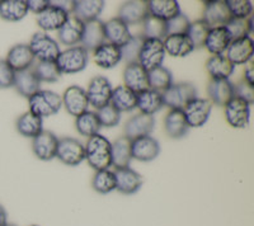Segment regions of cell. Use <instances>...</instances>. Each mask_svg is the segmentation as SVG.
Listing matches in <instances>:
<instances>
[{
	"label": "cell",
	"instance_id": "cell-1",
	"mask_svg": "<svg viewBox=\"0 0 254 226\" xmlns=\"http://www.w3.org/2000/svg\"><path fill=\"white\" fill-rule=\"evenodd\" d=\"M84 148H85V160L95 171L108 169L112 166V155H111L112 142L106 136L97 133L88 137Z\"/></svg>",
	"mask_w": 254,
	"mask_h": 226
},
{
	"label": "cell",
	"instance_id": "cell-2",
	"mask_svg": "<svg viewBox=\"0 0 254 226\" xmlns=\"http://www.w3.org/2000/svg\"><path fill=\"white\" fill-rule=\"evenodd\" d=\"M29 102V112L44 119L45 117L54 116L63 107L60 94L52 92V90H38L37 93L33 94Z\"/></svg>",
	"mask_w": 254,
	"mask_h": 226
},
{
	"label": "cell",
	"instance_id": "cell-3",
	"mask_svg": "<svg viewBox=\"0 0 254 226\" xmlns=\"http://www.w3.org/2000/svg\"><path fill=\"white\" fill-rule=\"evenodd\" d=\"M89 53L83 46H72L61 51L56 58V65L61 74H76L87 67Z\"/></svg>",
	"mask_w": 254,
	"mask_h": 226
},
{
	"label": "cell",
	"instance_id": "cell-4",
	"mask_svg": "<svg viewBox=\"0 0 254 226\" xmlns=\"http://www.w3.org/2000/svg\"><path fill=\"white\" fill-rule=\"evenodd\" d=\"M164 106L171 110L182 111L192 99L197 97V89L192 83L172 84L162 93Z\"/></svg>",
	"mask_w": 254,
	"mask_h": 226
},
{
	"label": "cell",
	"instance_id": "cell-5",
	"mask_svg": "<svg viewBox=\"0 0 254 226\" xmlns=\"http://www.w3.org/2000/svg\"><path fill=\"white\" fill-rule=\"evenodd\" d=\"M56 158L66 166H79L83 160H85V148L78 139L63 137L59 139Z\"/></svg>",
	"mask_w": 254,
	"mask_h": 226
},
{
	"label": "cell",
	"instance_id": "cell-6",
	"mask_svg": "<svg viewBox=\"0 0 254 226\" xmlns=\"http://www.w3.org/2000/svg\"><path fill=\"white\" fill-rule=\"evenodd\" d=\"M165 50L163 46V41L159 40H144L140 49L137 62L144 67L146 71L162 66L165 58Z\"/></svg>",
	"mask_w": 254,
	"mask_h": 226
},
{
	"label": "cell",
	"instance_id": "cell-7",
	"mask_svg": "<svg viewBox=\"0 0 254 226\" xmlns=\"http://www.w3.org/2000/svg\"><path fill=\"white\" fill-rule=\"evenodd\" d=\"M28 46L35 58H37L38 61H56L61 53L58 42L42 32L35 33Z\"/></svg>",
	"mask_w": 254,
	"mask_h": 226
},
{
	"label": "cell",
	"instance_id": "cell-8",
	"mask_svg": "<svg viewBox=\"0 0 254 226\" xmlns=\"http://www.w3.org/2000/svg\"><path fill=\"white\" fill-rule=\"evenodd\" d=\"M113 88L111 81L106 76L97 75L90 80L88 89L85 90L88 97L89 106H93L94 108L104 107L111 103V97H112Z\"/></svg>",
	"mask_w": 254,
	"mask_h": 226
},
{
	"label": "cell",
	"instance_id": "cell-9",
	"mask_svg": "<svg viewBox=\"0 0 254 226\" xmlns=\"http://www.w3.org/2000/svg\"><path fill=\"white\" fill-rule=\"evenodd\" d=\"M182 111L190 127H201L205 125L210 117L212 103L208 99L196 97L190 103H187V106Z\"/></svg>",
	"mask_w": 254,
	"mask_h": 226
},
{
	"label": "cell",
	"instance_id": "cell-10",
	"mask_svg": "<svg viewBox=\"0 0 254 226\" xmlns=\"http://www.w3.org/2000/svg\"><path fill=\"white\" fill-rule=\"evenodd\" d=\"M61 101H63V107H65L66 112L74 117L87 112L89 107L85 89L79 85H70L69 88H66L61 96Z\"/></svg>",
	"mask_w": 254,
	"mask_h": 226
},
{
	"label": "cell",
	"instance_id": "cell-11",
	"mask_svg": "<svg viewBox=\"0 0 254 226\" xmlns=\"http://www.w3.org/2000/svg\"><path fill=\"white\" fill-rule=\"evenodd\" d=\"M225 119L231 127L244 128L248 126L251 119V105L243 99L234 98L225 106Z\"/></svg>",
	"mask_w": 254,
	"mask_h": 226
},
{
	"label": "cell",
	"instance_id": "cell-12",
	"mask_svg": "<svg viewBox=\"0 0 254 226\" xmlns=\"http://www.w3.org/2000/svg\"><path fill=\"white\" fill-rule=\"evenodd\" d=\"M58 144L59 139L55 133L44 130L32 140V150L37 159L49 162L56 158Z\"/></svg>",
	"mask_w": 254,
	"mask_h": 226
},
{
	"label": "cell",
	"instance_id": "cell-13",
	"mask_svg": "<svg viewBox=\"0 0 254 226\" xmlns=\"http://www.w3.org/2000/svg\"><path fill=\"white\" fill-rule=\"evenodd\" d=\"M160 153V145L153 136L137 137L131 140V155L139 162H151Z\"/></svg>",
	"mask_w": 254,
	"mask_h": 226
},
{
	"label": "cell",
	"instance_id": "cell-14",
	"mask_svg": "<svg viewBox=\"0 0 254 226\" xmlns=\"http://www.w3.org/2000/svg\"><path fill=\"white\" fill-rule=\"evenodd\" d=\"M253 54L254 45L251 36L231 41V44L226 50V57L233 65H246L253 58Z\"/></svg>",
	"mask_w": 254,
	"mask_h": 226
},
{
	"label": "cell",
	"instance_id": "cell-15",
	"mask_svg": "<svg viewBox=\"0 0 254 226\" xmlns=\"http://www.w3.org/2000/svg\"><path fill=\"white\" fill-rule=\"evenodd\" d=\"M155 127V118L154 116L139 113L131 117L125 125V136L127 139L133 140L141 136L150 135Z\"/></svg>",
	"mask_w": 254,
	"mask_h": 226
},
{
	"label": "cell",
	"instance_id": "cell-16",
	"mask_svg": "<svg viewBox=\"0 0 254 226\" xmlns=\"http://www.w3.org/2000/svg\"><path fill=\"white\" fill-rule=\"evenodd\" d=\"M207 96L212 105L225 106L234 98V84L229 79H211L207 85Z\"/></svg>",
	"mask_w": 254,
	"mask_h": 226
},
{
	"label": "cell",
	"instance_id": "cell-17",
	"mask_svg": "<svg viewBox=\"0 0 254 226\" xmlns=\"http://www.w3.org/2000/svg\"><path fill=\"white\" fill-rule=\"evenodd\" d=\"M5 61L14 73H19V71L29 70V67L35 62V56L32 54L28 45L18 44L9 50Z\"/></svg>",
	"mask_w": 254,
	"mask_h": 226
},
{
	"label": "cell",
	"instance_id": "cell-18",
	"mask_svg": "<svg viewBox=\"0 0 254 226\" xmlns=\"http://www.w3.org/2000/svg\"><path fill=\"white\" fill-rule=\"evenodd\" d=\"M104 36L108 44H112L117 47H124L128 41L132 38L130 32V27L122 22L119 17L112 18L104 23Z\"/></svg>",
	"mask_w": 254,
	"mask_h": 226
},
{
	"label": "cell",
	"instance_id": "cell-19",
	"mask_svg": "<svg viewBox=\"0 0 254 226\" xmlns=\"http://www.w3.org/2000/svg\"><path fill=\"white\" fill-rule=\"evenodd\" d=\"M69 17V13H66L59 6L54 5L50 1V5L45 9L44 12L37 14V24L44 31H59L65 24Z\"/></svg>",
	"mask_w": 254,
	"mask_h": 226
},
{
	"label": "cell",
	"instance_id": "cell-20",
	"mask_svg": "<svg viewBox=\"0 0 254 226\" xmlns=\"http://www.w3.org/2000/svg\"><path fill=\"white\" fill-rule=\"evenodd\" d=\"M93 61L97 66L102 69H113L122 61L121 49L112 44L104 42L103 45L93 50Z\"/></svg>",
	"mask_w": 254,
	"mask_h": 226
},
{
	"label": "cell",
	"instance_id": "cell-21",
	"mask_svg": "<svg viewBox=\"0 0 254 226\" xmlns=\"http://www.w3.org/2000/svg\"><path fill=\"white\" fill-rule=\"evenodd\" d=\"M113 173L116 178V189L121 193H136L142 186V177L130 167L116 169Z\"/></svg>",
	"mask_w": 254,
	"mask_h": 226
},
{
	"label": "cell",
	"instance_id": "cell-22",
	"mask_svg": "<svg viewBox=\"0 0 254 226\" xmlns=\"http://www.w3.org/2000/svg\"><path fill=\"white\" fill-rule=\"evenodd\" d=\"M124 85L135 92L136 94L147 89L149 88L147 71L139 62L127 64L124 70Z\"/></svg>",
	"mask_w": 254,
	"mask_h": 226
},
{
	"label": "cell",
	"instance_id": "cell-23",
	"mask_svg": "<svg viewBox=\"0 0 254 226\" xmlns=\"http://www.w3.org/2000/svg\"><path fill=\"white\" fill-rule=\"evenodd\" d=\"M230 18L231 14L225 1H207L205 3L202 20L210 28L225 26L230 20Z\"/></svg>",
	"mask_w": 254,
	"mask_h": 226
},
{
	"label": "cell",
	"instance_id": "cell-24",
	"mask_svg": "<svg viewBox=\"0 0 254 226\" xmlns=\"http://www.w3.org/2000/svg\"><path fill=\"white\" fill-rule=\"evenodd\" d=\"M147 15L149 10H147L146 1H140V0L126 1L122 4L119 10V18L127 26L142 23Z\"/></svg>",
	"mask_w": 254,
	"mask_h": 226
},
{
	"label": "cell",
	"instance_id": "cell-25",
	"mask_svg": "<svg viewBox=\"0 0 254 226\" xmlns=\"http://www.w3.org/2000/svg\"><path fill=\"white\" fill-rule=\"evenodd\" d=\"M106 42V36H104V23L99 19L92 20L84 23L83 36H81L80 44L84 49L95 50L98 46Z\"/></svg>",
	"mask_w": 254,
	"mask_h": 226
},
{
	"label": "cell",
	"instance_id": "cell-26",
	"mask_svg": "<svg viewBox=\"0 0 254 226\" xmlns=\"http://www.w3.org/2000/svg\"><path fill=\"white\" fill-rule=\"evenodd\" d=\"M230 44L231 37L228 29L225 26H220L210 28L203 47H206V50L212 55H224Z\"/></svg>",
	"mask_w": 254,
	"mask_h": 226
},
{
	"label": "cell",
	"instance_id": "cell-27",
	"mask_svg": "<svg viewBox=\"0 0 254 226\" xmlns=\"http://www.w3.org/2000/svg\"><path fill=\"white\" fill-rule=\"evenodd\" d=\"M84 23L74 15H70L63 27L59 29V41L65 46L72 47L80 44Z\"/></svg>",
	"mask_w": 254,
	"mask_h": 226
},
{
	"label": "cell",
	"instance_id": "cell-28",
	"mask_svg": "<svg viewBox=\"0 0 254 226\" xmlns=\"http://www.w3.org/2000/svg\"><path fill=\"white\" fill-rule=\"evenodd\" d=\"M104 9L103 0H78L74 4L72 14L83 23L98 19Z\"/></svg>",
	"mask_w": 254,
	"mask_h": 226
},
{
	"label": "cell",
	"instance_id": "cell-29",
	"mask_svg": "<svg viewBox=\"0 0 254 226\" xmlns=\"http://www.w3.org/2000/svg\"><path fill=\"white\" fill-rule=\"evenodd\" d=\"M164 106L163 102V96L160 92L147 88L137 93V102H136V108H139L140 113L154 116V113L160 111Z\"/></svg>",
	"mask_w": 254,
	"mask_h": 226
},
{
	"label": "cell",
	"instance_id": "cell-30",
	"mask_svg": "<svg viewBox=\"0 0 254 226\" xmlns=\"http://www.w3.org/2000/svg\"><path fill=\"white\" fill-rule=\"evenodd\" d=\"M165 54L173 57H185L194 50L187 35H169L163 40Z\"/></svg>",
	"mask_w": 254,
	"mask_h": 226
},
{
	"label": "cell",
	"instance_id": "cell-31",
	"mask_svg": "<svg viewBox=\"0 0 254 226\" xmlns=\"http://www.w3.org/2000/svg\"><path fill=\"white\" fill-rule=\"evenodd\" d=\"M188 126L183 111L171 110L164 118V130L172 139H182L188 132Z\"/></svg>",
	"mask_w": 254,
	"mask_h": 226
},
{
	"label": "cell",
	"instance_id": "cell-32",
	"mask_svg": "<svg viewBox=\"0 0 254 226\" xmlns=\"http://www.w3.org/2000/svg\"><path fill=\"white\" fill-rule=\"evenodd\" d=\"M146 5L149 14L164 22H168L179 13H182L177 0H149L146 1Z\"/></svg>",
	"mask_w": 254,
	"mask_h": 226
},
{
	"label": "cell",
	"instance_id": "cell-33",
	"mask_svg": "<svg viewBox=\"0 0 254 226\" xmlns=\"http://www.w3.org/2000/svg\"><path fill=\"white\" fill-rule=\"evenodd\" d=\"M13 87L15 88V90L20 96L26 97V98H31L33 94H36L38 90H41V81L38 80L35 73L29 69L15 73Z\"/></svg>",
	"mask_w": 254,
	"mask_h": 226
},
{
	"label": "cell",
	"instance_id": "cell-34",
	"mask_svg": "<svg viewBox=\"0 0 254 226\" xmlns=\"http://www.w3.org/2000/svg\"><path fill=\"white\" fill-rule=\"evenodd\" d=\"M235 70L225 55H212L206 61V71L211 79H229Z\"/></svg>",
	"mask_w": 254,
	"mask_h": 226
},
{
	"label": "cell",
	"instance_id": "cell-35",
	"mask_svg": "<svg viewBox=\"0 0 254 226\" xmlns=\"http://www.w3.org/2000/svg\"><path fill=\"white\" fill-rule=\"evenodd\" d=\"M111 155H112V166L119 168H126L130 167V163L132 160L131 155V140L126 136H121L112 142L111 148Z\"/></svg>",
	"mask_w": 254,
	"mask_h": 226
},
{
	"label": "cell",
	"instance_id": "cell-36",
	"mask_svg": "<svg viewBox=\"0 0 254 226\" xmlns=\"http://www.w3.org/2000/svg\"><path fill=\"white\" fill-rule=\"evenodd\" d=\"M136 102H137V94L127 87L119 85V87L113 88L111 105L119 112H130V111L135 110Z\"/></svg>",
	"mask_w": 254,
	"mask_h": 226
},
{
	"label": "cell",
	"instance_id": "cell-37",
	"mask_svg": "<svg viewBox=\"0 0 254 226\" xmlns=\"http://www.w3.org/2000/svg\"><path fill=\"white\" fill-rule=\"evenodd\" d=\"M15 127L22 136L33 139V137L37 136L38 133L44 131V119L28 111V112L18 117L17 122H15Z\"/></svg>",
	"mask_w": 254,
	"mask_h": 226
},
{
	"label": "cell",
	"instance_id": "cell-38",
	"mask_svg": "<svg viewBox=\"0 0 254 226\" xmlns=\"http://www.w3.org/2000/svg\"><path fill=\"white\" fill-rule=\"evenodd\" d=\"M28 13L27 0H3L0 1V18L8 22H18Z\"/></svg>",
	"mask_w": 254,
	"mask_h": 226
},
{
	"label": "cell",
	"instance_id": "cell-39",
	"mask_svg": "<svg viewBox=\"0 0 254 226\" xmlns=\"http://www.w3.org/2000/svg\"><path fill=\"white\" fill-rule=\"evenodd\" d=\"M147 81H149V88L163 93L173 84V75L171 70L162 65L147 71Z\"/></svg>",
	"mask_w": 254,
	"mask_h": 226
},
{
	"label": "cell",
	"instance_id": "cell-40",
	"mask_svg": "<svg viewBox=\"0 0 254 226\" xmlns=\"http://www.w3.org/2000/svg\"><path fill=\"white\" fill-rule=\"evenodd\" d=\"M141 36L144 40L163 41L167 37V22L149 14L142 22Z\"/></svg>",
	"mask_w": 254,
	"mask_h": 226
},
{
	"label": "cell",
	"instance_id": "cell-41",
	"mask_svg": "<svg viewBox=\"0 0 254 226\" xmlns=\"http://www.w3.org/2000/svg\"><path fill=\"white\" fill-rule=\"evenodd\" d=\"M75 127L81 136L85 137L97 135L102 128L98 117H97V113L92 112V111H87V112L81 113L80 116L76 117Z\"/></svg>",
	"mask_w": 254,
	"mask_h": 226
},
{
	"label": "cell",
	"instance_id": "cell-42",
	"mask_svg": "<svg viewBox=\"0 0 254 226\" xmlns=\"http://www.w3.org/2000/svg\"><path fill=\"white\" fill-rule=\"evenodd\" d=\"M41 83H55L61 78V73L55 61H38L32 69Z\"/></svg>",
	"mask_w": 254,
	"mask_h": 226
},
{
	"label": "cell",
	"instance_id": "cell-43",
	"mask_svg": "<svg viewBox=\"0 0 254 226\" xmlns=\"http://www.w3.org/2000/svg\"><path fill=\"white\" fill-rule=\"evenodd\" d=\"M92 187L95 192L101 194H107L116 189L115 173L110 169L97 170L93 175Z\"/></svg>",
	"mask_w": 254,
	"mask_h": 226
},
{
	"label": "cell",
	"instance_id": "cell-44",
	"mask_svg": "<svg viewBox=\"0 0 254 226\" xmlns=\"http://www.w3.org/2000/svg\"><path fill=\"white\" fill-rule=\"evenodd\" d=\"M228 29L229 35H230L231 41L239 40V38L249 37V35L253 31V22L252 17L249 18H230L228 23L225 24Z\"/></svg>",
	"mask_w": 254,
	"mask_h": 226
},
{
	"label": "cell",
	"instance_id": "cell-45",
	"mask_svg": "<svg viewBox=\"0 0 254 226\" xmlns=\"http://www.w3.org/2000/svg\"><path fill=\"white\" fill-rule=\"evenodd\" d=\"M208 32H210V27L202 19H198L194 20V22H190V28L187 31V36L194 49H199V47H203V45H205Z\"/></svg>",
	"mask_w": 254,
	"mask_h": 226
},
{
	"label": "cell",
	"instance_id": "cell-46",
	"mask_svg": "<svg viewBox=\"0 0 254 226\" xmlns=\"http://www.w3.org/2000/svg\"><path fill=\"white\" fill-rule=\"evenodd\" d=\"M95 113L99 119L101 127H115L119 125L120 119H121V112L116 110L111 103L97 110Z\"/></svg>",
	"mask_w": 254,
	"mask_h": 226
},
{
	"label": "cell",
	"instance_id": "cell-47",
	"mask_svg": "<svg viewBox=\"0 0 254 226\" xmlns=\"http://www.w3.org/2000/svg\"><path fill=\"white\" fill-rule=\"evenodd\" d=\"M144 42L142 36H132L128 42L121 47V54H122V60H125L127 64L131 62H137V57H139L140 49Z\"/></svg>",
	"mask_w": 254,
	"mask_h": 226
},
{
	"label": "cell",
	"instance_id": "cell-48",
	"mask_svg": "<svg viewBox=\"0 0 254 226\" xmlns=\"http://www.w3.org/2000/svg\"><path fill=\"white\" fill-rule=\"evenodd\" d=\"M233 18H249L253 13V4L249 0H228L225 1Z\"/></svg>",
	"mask_w": 254,
	"mask_h": 226
},
{
	"label": "cell",
	"instance_id": "cell-49",
	"mask_svg": "<svg viewBox=\"0 0 254 226\" xmlns=\"http://www.w3.org/2000/svg\"><path fill=\"white\" fill-rule=\"evenodd\" d=\"M190 19L186 14L179 13L174 18L167 22V36L169 35H187V31L190 28Z\"/></svg>",
	"mask_w": 254,
	"mask_h": 226
},
{
	"label": "cell",
	"instance_id": "cell-50",
	"mask_svg": "<svg viewBox=\"0 0 254 226\" xmlns=\"http://www.w3.org/2000/svg\"><path fill=\"white\" fill-rule=\"evenodd\" d=\"M234 97L246 101L249 105H253L254 102V85L248 84L247 81L242 80L234 85Z\"/></svg>",
	"mask_w": 254,
	"mask_h": 226
},
{
	"label": "cell",
	"instance_id": "cell-51",
	"mask_svg": "<svg viewBox=\"0 0 254 226\" xmlns=\"http://www.w3.org/2000/svg\"><path fill=\"white\" fill-rule=\"evenodd\" d=\"M15 73L13 69L6 64V61L0 58V89L13 87Z\"/></svg>",
	"mask_w": 254,
	"mask_h": 226
},
{
	"label": "cell",
	"instance_id": "cell-52",
	"mask_svg": "<svg viewBox=\"0 0 254 226\" xmlns=\"http://www.w3.org/2000/svg\"><path fill=\"white\" fill-rule=\"evenodd\" d=\"M50 5V0H27V6H28V12L31 10L35 14H40L44 12L45 9Z\"/></svg>",
	"mask_w": 254,
	"mask_h": 226
},
{
	"label": "cell",
	"instance_id": "cell-53",
	"mask_svg": "<svg viewBox=\"0 0 254 226\" xmlns=\"http://www.w3.org/2000/svg\"><path fill=\"white\" fill-rule=\"evenodd\" d=\"M244 81H247L248 84L254 85V67H253V61H249L246 64V69H244Z\"/></svg>",
	"mask_w": 254,
	"mask_h": 226
},
{
	"label": "cell",
	"instance_id": "cell-54",
	"mask_svg": "<svg viewBox=\"0 0 254 226\" xmlns=\"http://www.w3.org/2000/svg\"><path fill=\"white\" fill-rule=\"evenodd\" d=\"M8 224V215L5 209L0 205V226H5Z\"/></svg>",
	"mask_w": 254,
	"mask_h": 226
},
{
	"label": "cell",
	"instance_id": "cell-55",
	"mask_svg": "<svg viewBox=\"0 0 254 226\" xmlns=\"http://www.w3.org/2000/svg\"><path fill=\"white\" fill-rule=\"evenodd\" d=\"M5 226H17V225H14V224H6Z\"/></svg>",
	"mask_w": 254,
	"mask_h": 226
},
{
	"label": "cell",
	"instance_id": "cell-56",
	"mask_svg": "<svg viewBox=\"0 0 254 226\" xmlns=\"http://www.w3.org/2000/svg\"><path fill=\"white\" fill-rule=\"evenodd\" d=\"M31 226H38V225H31Z\"/></svg>",
	"mask_w": 254,
	"mask_h": 226
}]
</instances>
